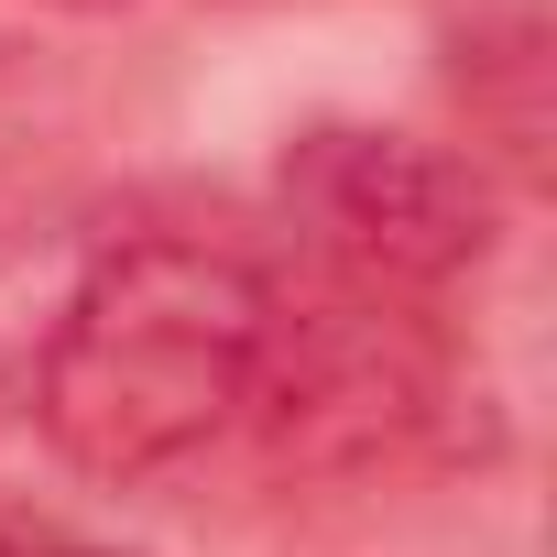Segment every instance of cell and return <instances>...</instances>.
<instances>
[{
    "label": "cell",
    "instance_id": "cell-3",
    "mask_svg": "<svg viewBox=\"0 0 557 557\" xmlns=\"http://www.w3.org/2000/svg\"><path fill=\"white\" fill-rule=\"evenodd\" d=\"M0 557H88V546H12V535H0Z\"/></svg>",
    "mask_w": 557,
    "mask_h": 557
},
{
    "label": "cell",
    "instance_id": "cell-1",
    "mask_svg": "<svg viewBox=\"0 0 557 557\" xmlns=\"http://www.w3.org/2000/svg\"><path fill=\"white\" fill-rule=\"evenodd\" d=\"M285 285L219 240H121L45 329L34 416L88 481H175L262 416Z\"/></svg>",
    "mask_w": 557,
    "mask_h": 557
},
{
    "label": "cell",
    "instance_id": "cell-2",
    "mask_svg": "<svg viewBox=\"0 0 557 557\" xmlns=\"http://www.w3.org/2000/svg\"><path fill=\"white\" fill-rule=\"evenodd\" d=\"M285 197L361 285H448L492 251V175L426 132L318 121L285 143Z\"/></svg>",
    "mask_w": 557,
    "mask_h": 557
}]
</instances>
